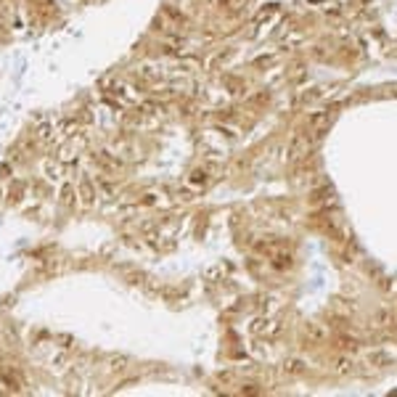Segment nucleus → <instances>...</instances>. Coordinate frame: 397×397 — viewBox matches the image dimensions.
Masks as SVG:
<instances>
[{"mask_svg": "<svg viewBox=\"0 0 397 397\" xmlns=\"http://www.w3.org/2000/svg\"><path fill=\"white\" fill-rule=\"evenodd\" d=\"M310 151V141L304 138V135H297V138L292 141V149H289V159L292 162H297V159H304Z\"/></svg>", "mask_w": 397, "mask_h": 397, "instance_id": "nucleus-1", "label": "nucleus"}, {"mask_svg": "<svg viewBox=\"0 0 397 397\" xmlns=\"http://www.w3.org/2000/svg\"><path fill=\"white\" fill-rule=\"evenodd\" d=\"M328 122H331V114H328V111H318V114H312V117H310V130L315 135H320L328 127Z\"/></svg>", "mask_w": 397, "mask_h": 397, "instance_id": "nucleus-2", "label": "nucleus"}, {"mask_svg": "<svg viewBox=\"0 0 397 397\" xmlns=\"http://www.w3.org/2000/svg\"><path fill=\"white\" fill-rule=\"evenodd\" d=\"M371 323L376 326V328H389V326L395 323V312H392V310H379L376 315L371 318Z\"/></svg>", "mask_w": 397, "mask_h": 397, "instance_id": "nucleus-3", "label": "nucleus"}, {"mask_svg": "<svg viewBox=\"0 0 397 397\" xmlns=\"http://www.w3.org/2000/svg\"><path fill=\"white\" fill-rule=\"evenodd\" d=\"M304 368H307V363L302 360V357H292V360H286L284 371L292 373V376H297V373H304Z\"/></svg>", "mask_w": 397, "mask_h": 397, "instance_id": "nucleus-4", "label": "nucleus"}, {"mask_svg": "<svg viewBox=\"0 0 397 397\" xmlns=\"http://www.w3.org/2000/svg\"><path fill=\"white\" fill-rule=\"evenodd\" d=\"M307 337L312 339V342H326V337H328V331L320 323H310L307 326Z\"/></svg>", "mask_w": 397, "mask_h": 397, "instance_id": "nucleus-5", "label": "nucleus"}, {"mask_svg": "<svg viewBox=\"0 0 397 397\" xmlns=\"http://www.w3.org/2000/svg\"><path fill=\"white\" fill-rule=\"evenodd\" d=\"M334 371L337 373H349L352 371V360H349V357H337V360H334Z\"/></svg>", "mask_w": 397, "mask_h": 397, "instance_id": "nucleus-6", "label": "nucleus"}, {"mask_svg": "<svg viewBox=\"0 0 397 397\" xmlns=\"http://www.w3.org/2000/svg\"><path fill=\"white\" fill-rule=\"evenodd\" d=\"M368 363H371V365H387V363H389V355H387V352H371V355H368Z\"/></svg>", "mask_w": 397, "mask_h": 397, "instance_id": "nucleus-7", "label": "nucleus"}, {"mask_svg": "<svg viewBox=\"0 0 397 397\" xmlns=\"http://www.w3.org/2000/svg\"><path fill=\"white\" fill-rule=\"evenodd\" d=\"M339 347H345V349H357V339H352V337H342V339H339Z\"/></svg>", "mask_w": 397, "mask_h": 397, "instance_id": "nucleus-8", "label": "nucleus"}, {"mask_svg": "<svg viewBox=\"0 0 397 397\" xmlns=\"http://www.w3.org/2000/svg\"><path fill=\"white\" fill-rule=\"evenodd\" d=\"M204 180H207V178H204V170H196V172H194V178H191V183H198V186H201Z\"/></svg>", "mask_w": 397, "mask_h": 397, "instance_id": "nucleus-9", "label": "nucleus"}, {"mask_svg": "<svg viewBox=\"0 0 397 397\" xmlns=\"http://www.w3.org/2000/svg\"><path fill=\"white\" fill-rule=\"evenodd\" d=\"M241 392H244V395H257V392H259V389H257L254 384H247V387H244V389H241Z\"/></svg>", "mask_w": 397, "mask_h": 397, "instance_id": "nucleus-10", "label": "nucleus"}]
</instances>
